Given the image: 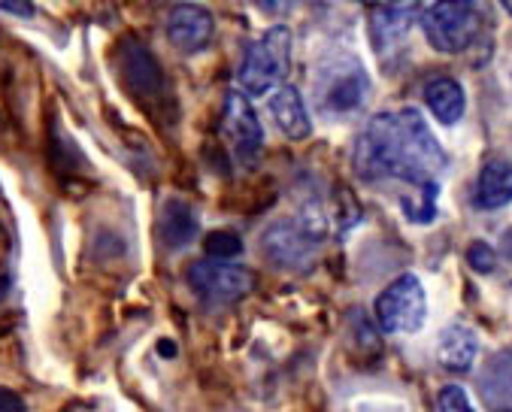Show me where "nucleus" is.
Returning <instances> with one entry per match:
<instances>
[{
	"instance_id": "obj_1",
	"label": "nucleus",
	"mask_w": 512,
	"mask_h": 412,
	"mask_svg": "<svg viewBox=\"0 0 512 412\" xmlns=\"http://www.w3.org/2000/svg\"><path fill=\"white\" fill-rule=\"evenodd\" d=\"M352 161L364 182L397 179L406 185L403 194H440V176L449 164L428 122L413 107L373 116L355 143Z\"/></svg>"
},
{
	"instance_id": "obj_2",
	"label": "nucleus",
	"mask_w": 512,
	"mask_h": 412,
	"mask_svg": "<svg viewBox=\"0 0 512 412\" xmlns=\"http://www.w3.org/2000/svg\"><path fill=\"white\" fill-rule=\"evenodd\" d=\"M288 70H291V31L285 25H276L264 37L246 46L237 79L243 91H249L252 97H261L270 88L282 85Z\"/></svg>"
},
{
	"instance_id": "obj_3",
	"label": "nucleus",
	"mask_w": 512,
	"mask_h": 412,
	"mask_svg": "<svg viewBox=\"0 0 512 412\" xmlns=\"http://www.w3.org/2000/svg\"><path fill=\"white\" fill-rule=\"evenodd\" d=\"M367 88H370V79L355 58L328 61L319 67L316 82H313L316 110H322L328 116L355 113L367 97Z\"/></svg>"
},
{
	"instance_id": "obj_4",
	"label": "nucleus",
	"mask_w": 512,
	"mask_h": 412,
	"mask_svg": "<svg viewBox=\"0 0 512 412\" xmlns=\"http://www.w3.org/2000/svg\"><path fill=\"white\" fill-rule=\"evenodd\" d=\"M422 31L437 52L458 55L470 49L482 31V16L476 4H428L422 7Z\"/></svg>"
},
{
	"instance_id": "obj_5",
	"label": "nucleus",
	"mask_w": 512,
	"mask_h": 412,
	"mask_svg": "<svg viewBox=\"0 0 512 412\" xmlns=\"http://www.w3.org/2000/svg\"><path fill=\"white\" fill-rule=\"evenodd\" d=\"M376 322L385 334H413L425 325L428 300L425 288L416 276H397L379 297H376Z\"/></svg>"
},
{
	"instance_id": "obj_6",
	"label": "nucleus",
	"mask_w": 512,
	"mask_h": 412,
	"mask_svg": "<svg viewBox=\"0 0 512 412\" xmlns=\"http://www.w3.org/2000/svg\"><path fill=\"white\" fill-rule=\"evenodd\" d=\"M322 240H325V234L310 228L303 219L300 222L282 219L267 228V234L261 237V249L270 258V264H276L282 270H306L313 264Z\"/></svg>"
},
{
	"instance_id": "obj_7",
	"label": "nucleus",
	"mask_w": 512,
	"mask_h": 412,
	"mask_svg": "<svg viewBox=\"0 0 512 412\" xmlns=\"http://www.w3.org/2000/svg\"><path fill=\"white\" fill-rule=\"evenodd\" d=\"M185 282L188 288L207 303H237L243 300L252 285H255V276L252 270L246 267H237V264H219V261H194L185 273Z\"/></svg>"
},
{
	"instance_id": "obj_8",
	"label": "nucleus",
	"mask_w": 512,
	"mask_h": 412,
	"mask_svg": "<svg viewBox=\"0 0 512 412\" xmlns=\"http://www.w3.org/2000/svg\"><path fill=\"white\" fill-rule=\"evenodd\" d=\"M222 134L231 143V152L240 164H246V167L258 164L261 149H264V131H261V122L243 91H228V97H225Z\"/></svg>"
},
{
	"instance_id": "obj_9",
	"label": "nucleus",
	"mask_w": 512,
	"mask_h": 412,
	"mask_svg": "<svg viewBox=\"0 0 512 412\" xmlns=\"http://www.w3.org/2000/svg\"><path fill=\"white\" fill-rule=\"evenodd\" d=\"M213 16L210 10L194 7V4H179L167 16V40L182 49V52H197L213 40Z\"/></svg>"
},
{
	"instance_id": "obj_10",
	"label": "nucleus",
	"mask_w": 512,
	"mask_h": 412,
	"mask_svg": "<svg viewBox=\"0 0 512 412\" xmlns=\"http://www.w3.org/2000/svg\"><path fill=\"white\" fill-rule=\"evenodd\" d=\"M122 73H125L128 88L140 97H152L164 88L158 58L149 52V46H143L134 37L125 40V46H122Z\"/></svg>"
},
{
	"instance_id": "obj_11",
	"label": "nucleus",
	"mask_w": 512,
	"mask_h": 412,
	"mask_svg": "<svg viewBox=\"0 0 512 412\" xmlns=\"http://www.w3.org/2000/svg\"><path fill=\"white\" fill-rule=\"evenodd\" d=\"M416 13H422L419 4H376L370 10V37L379 52H385L391 43L403 40L406 31L413 28Z\"/></svg>"
},
{
	"instance_id": "obj_12",
	"label": "nucleus",
	"mask_w": 512,
	"mask_h": 412,
	"mask_svg": "<svg viewBox=\"0 0 512 412\" xmlns=\"http://www.w3.org/2000/svg\"><path fill=\"white\" fill-rule=\"evenodd\" d=\"M270 116L279 125V131L288 140H306L313 134V122L310 113H306V103L300 97V91L294 85H282L276 88V94L270 97Z\"/></svg>"
},
{
	"instance_id": "obj_13",
	"label": "nucleus",
	"mask_w": 512,
	"mask_h": 412,
	"mask_svg": "<svg viewBox=\"0 0 512 412\" xmlns=\"http://www.w3.org/2000/svg\"><path fill=\"white\" fill-rule=\"evenodd\" d=\"M200 234V222H197V213L185 200H176L170 197L161 213H158V237L167 249H185L197 240Z\"/></svg>"
},
{
	"instance_id": "obj_14",
	"label": "nucleus",
	"mask_w": 512,
	"mask_h": 412,
	"mask_svg": "<svg viewBox=\"0 0 512 412\" xmlns=\"http://www.w3.org/2000/svg\"><path fill=\"white\" fill-rule=\"evenodd\" d=\"M473 203H476V210H500V206L512 203V161L491 158L482 167L476 179Z\"/></svg>"
},
{
	"instance_id": "obj_15",
	"label": "nucleus",
	"mask_w": 512,
	"mask_h": 412,
	"mask_svg": "<svg viewBox=\"0 0 512 412\" xmlns=\"http://www.w3.org/2000/svg\"><path fill=\"white\" fill-rule=\"evenodd\" d=\"M425 103H428V110L443 122V125H458L461 116H464V107H467V100H464V88L458 79L452 76H437L425 85Z\"/></svg>"
},
{
	"instance_id": "obj_16",
	"label": "nucleus",
	"mask_w": 512,
	"mask_h": 412,
	"mask_svg": "<svg viewBox=\"0 0 512 412\" xmlns=\"http://www.w3.org/2000/svg\"><path fill=\"white\" fill-rule=\"evenodd\" d=\"M476 352H479V340L470 328L464 325H452L440 334L437 340V361L452 370V373H464L470 370V364L476 361Z\"/></svg>"
},
{
	"instance_id": "obj_17",
	"label": "nucleus",
	"mask_w": 512,
	"mask_h": 412,
	"mask_svg": "<svg viewBox=\"0 0 512 412\" xmlns=\"http://www.w3.org/2000/svg\"><path fill=\"white\" fill-rule=\"evenodd\" d=\"M491 382H494V391H485V397H488L491 409H494V406H497V409H503V403H509V406H512V358L500 361L497 367H494V364L488 367V373H485L482 385H491Z\"/></svg>"
},
{
	"instance_id": "obj_18",
	"label": "nucleus",
	"mask_w": 512,
	"mask_h": 412,
	"mask_svg": "<svg viewBox=\"0 0 512 412\" xmlns=\"http://www.w3.org/2000/svg\"><path fill=\"white\" fill-rule=\"evenodd\" d=\"M203 252H207L210 261L228 264L231 258H237L243 252V240L234 231H213V234H207V240H203Z\"/></svg>"
},
{
	"instance_id": "obj_19",
	"label": "nucleus",
	"mask_w": 512,
	"mask_h": 412,
	"mask_svg": "<svg viewBox=\"0 0 512 412\" xmlns=\"http://www.w3.org/2000/svg\"><path fill=\"white\" fill-rule=\"evenodd\" d=\"M437 412H476L464 394V388L458 385H446L440 394H437Z\"/></svg>"
},
{
	"instance_id": "obj_20",
	"label": "nucleus",
	"mask_w": 512,
	"mask_h": 412,
	"mask_svg": "<svg viewBox=\"0 0 512 412\" xmlns=\"http://www.w3.org/2000/svg\"><path fill=\"white\" fill-rule=\"evenodd\" d=\"M467 264H470L476 273H491L494 264H497V255H494V249H491L488 243L473 240V243L467 246Z\"/></svg>"
},
{
	"instance_id": "obj_21",
	"label": "nucleus",
	"mask_w": 512,
	"mask_h": 412,
	"mask_svg": "<svg viewBox=\"0 0 512 412\" xmlns=\"http://www.w3.org/2000/svg\"><path fill=\"white\" fill-rule=\"evenodd\" d=\"M25 409H28V403H25L22 394L0 385V412H25Z\"/></svg>"
},
{
	"instance_id": "obj_22",
	"label": "nucleus",
	"mask_w": 512,
	"mask_h": 412,
	"mask_svg": "<svg viewBox=\"0 0 512 412\" xmlns=\"http://www.w3.org/2000/svg\"><path fill=\"white\" fill-rule=\"evenodd\" d=\"M0 13H13V16L31 19L37 13V7L34 4H19V0H10V4H0Z\"/></svg>"
},
{
	"instance_id": "obj_23",
	"label": "nucleus",
	"mask_w": 512,
	"mask_h": 412,
	"mask_svg": "<svg viewBox=\"0 0 512 412\" xmlns=\"http://www.w3.org/2000/svg\"><path fill=\"white\" fill-rule=\"evenodd\" d=\"M503 246H509V252H506V255L512 258V228L506 231V237H503Z\"/></svg>"
},
{
	"instance_id": "obj_24",
	"label": "nucleus",
	"mask_w": 512,
	"mask_h": 412,
	"mask_svg": "<svg viewBox=\"0 0 512 412\" xmlns=\"http://www.w3.org/2000/svg\"><path fill=\"white\" fill-rule=\"evenodd\" d=\"M503 10H509V13H512V0H506V4H503Z\"/></svg>"
}]
</instances>
